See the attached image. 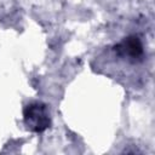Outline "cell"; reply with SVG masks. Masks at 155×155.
Instances as JSON below:
<instances>
[{"mask_svg": "<svg viewBox=\"0 0 155 155\" xmlns=\"http://www.w3.org/2000/svg\"><path fill=\"white\" fill-rule=\"evenodd\" d=\"M23 120L27 128L35 133L46 131L51 125L48 108L42 102H31L23 109Z\"/></svg>", "mask_w": 155, "mask_h": 155, "instance_id": "6da1fadb", "label": "cell"}, {"mask_svg": "<svg viewBox=\"0 0 155 155\" xmlns=\"http://www.w3.org/2000/svg\"><path fill=\"white\" fill-rule=\"evenodd\" d=\"M114 51L117 57L132 63L140 61L144 56V47L142 40L136 35H130L122 39L117 45H115Z\"/></svg>", "mask_w": 155, "mask_h": 155, "instance_id": "7a4b0ae2", "label": "cell"}]
</instances>
